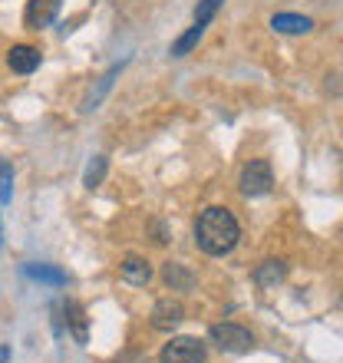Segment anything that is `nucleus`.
I'll list each match as a JSON object with an SVG mask.
<instances>
[{"instance_id":"obj_1","label":"nucleus","mask_w":343,"mask_h":363,"mask_svg":"<svg viewBox=\"0 0 343 363\" xmlns=\"http://www.w3.org/2000/svg\"><path fill=\"white\" fill-rule=\"evenodd\" d=\"M238 241H241V225L228 208L211 205V208H205L198 215V221H195V245L205 255L225 258V255H231L238 248Z\"/></svg>"},{"instance_id":"obj_2","label":"nucleus","mask_w":343,"mask_h":363,"mask_svg":"<svg viewBox=\"0 0 343 363\" xmlns=\"http://www.w3.org/2000/svg\"><path fill=\"white\" fill-rule=\"evenodd\" d=\"M241 195H248V199H261L267 191L274 189V172H271V162L264 159H251L244 169H241Z\"/></svg>"},{"instance_id":"obj_3","label":"nucleus","mask_w":343,"mask_h":363,"mask_svg":"<svg viewBox=\"0 0 343 363\" xmlns=\"http://www.w3.org/2000/svg\"><path fill=\"white\" fill-rule=\"evenodd\" d=\"M208 337H211V344L218 347V350H225V354H244V350L254 347L251 330L241 324H215L208 330Z\"/></svg>"},{"instance_id":"obj_4","label":"nucleus","mask_w":343,"mask_h":363,"mask_svg":"<svg viewBox=\"0 0 343 363\" xmlns=\"http://www.w3.org/2000/svg\"><path fill=\"white\" fill-rule=\"evenodd\" d=\"M208 350L201 344L198 337H172L169 344L162 347L159 360L162 363H205Z\"/></svg>"},{"instance_id":"obj_5","label":"nucleus","mask_w":343,"mask_h":363,"mask_svg":"<svg viewBox=\"0 0 343 363\" xmlns=\"http://www.w3.org/2000/svg\"><path fill=\"white\" fill-rule=\"evenodd\" d=\"M60 10V0H27V10H23V23L30 30H43L53 23Z\"/></svg>"},{"instance_id":"obj_6","label":"nucleus","mask_w":343,"mask_h":363,"mask_svg":"<svg viewBox=\"0 0 343 363\" xmlns=\"http://www.w3.org/2000/svg\"><path fill=\"white\" fill-rule=\"evenodd\" d=\"M181 320H185V307H181L179 301H172V297H165V301H159V304L152 307V327L155 330H175Z\"/></svg>"},{"instance_id":"obj_7","label":"nucleus","mask_w":343,"mask_h":363,"mask_svg":"<svg viewBox=\"0 0 343 363\" xmlns=\"http://www.w3.org/2000/svg\"><path fill=\"white\" fill-rule=\"evenodd\" d=\"M7 67L13 69V73H20V77H30V73L40 67V50H37V47H27V43H17V47H10Z\"/></svg>"},{"instance_id":"obj_8","label":"nucleus","mask_w":343,"mask_h":363,"mask_svg":"<svg viewBox=\"0 0 343 363\" xmlns=\"http://www.w3.org/2000/svg\"><path fill=\"white\" fill-rule=\"evenodd\" d=\"M119 274H123V281H129V284L142 287L152 281V264L145 258H139V255H129V258L119 264Z\"/></svg>"},{"instance_id":"obj_9","label":"nucleus","mask_w":343,"mask_h":363,"mask_svg":"<svg viewBox=\"0 0 343 363\" xmlns=\"http://www.w3.org/2000/svg\"><path fill=\"white\" fill-rule=\"evenodd\" d=\"M123 67H125V63H119V67H113L109 73H103V77H99V83H96V86L89 89V96H86V103H83L86 113H93V109H99V103H103L106 93L113 89V83L119 79V73H123Z\"/></svg>"},{"instance_id":"obj_10","label":"nucleus","mask_w":343,"mask_h":363,"mask_svg":"<svg viewBox=\"0 0 343 363\" xmlns=\"http://www.w3.org/2000/svg\"><path fill=\"white\" fill-rule=\"evenodd\" d=\"M271 27H274L277 33H310V30H314V20L300 17V13H274V17H271Z\"/></svg>"},{"instance_id":"obj_11","label":"nucleus","mask_w":343,"mask_h":363,"mask_svg":"<svg viewBox=\"0 0 343 363\" xmlns=\"http://www.w3.org/2000/svg\"><path fill=\"white\" fill-rule=\"evenodd\" d=\"M162 281L172 287V291H191V287H195V274H191L185 264H179V261H169V264H165Z\"/></svg>"},{"instance_id":"obj_12","label":"nucleus","mask_w":343,"mask_h":363,"mask_svg":"<svg viewBox=\"0 0 343 363\" xmlns=\"http://www.w3.org/2000/svg\"><path fill=\"white\" fill-rule=\"evenodd\" d=\"M67 324H69V330H73V340H77V344L89 340V334H86V311L79 301H67Z\"/></svg>"},{"instance_id":"obj_13","label":"nucleus","mask_w":343,"mask_h":363,"mask_svg":"<svg viewBox=\"0 0 343 363\" xmlns=\"http://www.w3.org/2000/svg\"><path fill=\"white\" fill-rule=\"evenodd\" d=\"M284 274H287L284 261H264V264H257L254 281L261 287H274V284H281V281H284Z\"/></svg>"},{"instance_id":"obj_14","label":"nucleus","mask_w":343,"mask_h":363,"mask_svg":"<svg viewBox=\"0 0 343 363\" xmlns=\"http://www.w3.org/2000/svg\"><path fill=\"white\" fill-rule=\"evenodd\" d=\"M23 274L33 277V281H43V284H57V287L67 284V274L60 268H50V264H23Z\"/></svg>"},{"instance_id":"obj_15","label":"nucleus","mask_w":343,"mask_h":363,"mask_svg":"<svg viewBox=\"0 0 343 363\" xmlns=\"http://www.w3.org/2000/svg\"><path fill=\"white\" fill-rule=\"evenodd\" d=\"M201 33H205V27H198V23H191L185 33H181L175 43H172V57H189L191 50L198 47V40H201Z\"/></svg>"},{"instance_id":"obj_16","label":"nucleus","mask_w":343,"mask_h":363,"mask_svg":"<svg viewBox=\"0 0 343 363\" xmlns=\"http://www.w3.org/2000/svg\"><path fill=\"white\" fill-rule=\"evenodd\" d=\"M106 169H109L106 155H93V162L86 165V175H83V185H86V189H96V185H103Z\"/></svg>"},{"instance_id":"obj_17","label":"nucleus","mask_w":343,"mask_h":363,"mask_svg":"<svg viewBox=\"0 0 343 363\" xmlns=\"http://www.w3.org/2000/svg\"><path fill=\"white\" fill-rule=\"evenodd\" d=\"M221 4H225V0H198V7H195V20H191V23H198V27L208 30V23L215 20V13L221 10Z\"/></svg>"},{"instance_id":"obj_18","label":"nucleus","mask_w":343,"mask_h":363,"mask_svg":"<svg viewBox=\"0 0 343 363\" xmlns=\"http://www.w3.org/2000/svg\"><path fill=\"white\" fill-rule=\"evenodd\" d=\"M10 185H13V165L0 162V201H4V205L10 201Z\"/></svg>"},{"instance_id":"obj_19","label":"nucleus","mask_w":343,"mask_h":363,"mask_svg":"<svg viewBox=\"0 0 343 363\" xmlns=\"http://www.w3.org/2000/svg\"><path fill=\"white\" fill-rule=\"evenodd\" d=\"M0 363H10V347L0 344Z\"/></svg>"}]
</instances>
